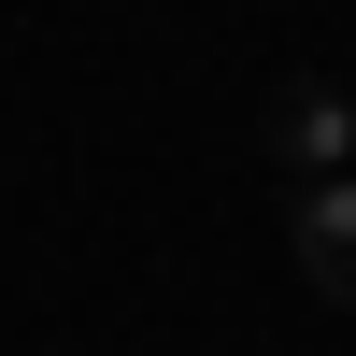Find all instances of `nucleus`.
Masks as SVG:
<instances>
[{
	"instance_id": "nucleus-1",
	"label": "nucleus",
	"mask_w": 356,
	"mask_h": 356,
	"mask_svg": "<svg viewBox=\"0 0 356 356\" xmlns=\"http://www.w3.org/2000/svg\"><path fill=\"white\" fill-rule=\"evenodd\" d=\"M271 157L300 171V186H314V171H356V100H342L328 72H300V86H271Z\"/></svg>"
},
{
	"instance_id": "nucleus-2",
	"label": "nucleus",
	"mask_w": 356,
	"mask_h": 356,
	"mask_svg": "<svg viewBox=\"0 0 356 356\" xmlns=\"http://www.w3.org/2000/svg\"><path fill=\"white\" fill-rule=\"evenodd\" d=\"M285 243H300V271L356 314V171H314V186H300V214H285Z\"/></svg>"
}]
</instances>
